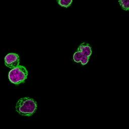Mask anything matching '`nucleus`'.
Masks as SVG:
<instances>
[{
    "label": "nucleus",
    "mask_w": 129,
    "mask_h": 129,
    "mask_svg": "<svg viewBox=\"0 0 129 129\" xmlns=\"http://www.w3.org/2000/svg\"><path fill=\"white\" fill-rule=\"evenodd\" d=\"M37 107V103L33 99L26 97L18 101L16 105V110L21 115L29 116L35 113Z\"/></svg>",
    "instance_id": "1"
},
{
    "label": "nucleus",
    "mask_w": 129,
    "mask_h": 129,
    "mask_svg": "<svg viewBox=\"0 0 129 129\" xmlns=\"http://www.w3.org/2000/svg\"><path fill=\"white\" fill-rule=\"evenodd\" d=\"M28 71L23 66H18L12 69L9 73V79L11 83L19 85L24 82L28 76Z\"/></svg>",
    "instance_id": "2"
},
{
    "label": "nucleus",
    "mask_w": 129,
    "mask_h": 129,
    "mask_svg": "<svg viewBox=\"0 0 129 129\" xmlns=\"http://www.w3.org/2000/svg\"><path fill=\"white\" fill-rule=\"evenodd\" d=\"M20 59L18 54L15 53H10L5 57V63L8 67L13 69L19 66Z\"/></svg>",
    "instance_id": "3"
},
{
    "label": "nucleus",
    "mask_w": 129,
    "mask_h": 129,
    "mask_svg": "<svg viewBox=\"0 0 129 129\" xmlns=\"http://www.w3.org/2000/svg\"><path fill=\"white\" fill-rule=\"evenodd\" d=\"M89 57L85 56L81 51H77L74 54L73 59L76 62L81 63L82 64H86L89 61Z\"/></svg>",
    "instance_id": "4"
},
{
    "label": "nucleus",
    "mask_w": 129,
    "mask_h": 129,
    "mask_svg": "<svg viewBox=\"0 0 129 129\" xmlns=\"http://www.w3.org/2000/svg\"><path fill=\"white\" fill-rule=\"evenodd\" d=\"M78 51H81L85 56L89 57L92 53V50L90 45L87 43H82L78 47Z\"/></svg>",
    "instance_id": "5"
},
{
    "label": "nucleus",
    "mask_w": 129,
    "mask_h": 129,
    "mask_svg": "<svg viewBox=\"0 0 129 129\" xmlns=\"http://www.w3.org/2000/svg\"><path fill=\"white\" fill-rule=\"evenodd\" d=\"M58 4L61 7L68 8L71 6L73 0H57Z\"/></svg>",
    "instance_id": "6"
},
{
    "label": "nucleus",
    "mask_w": 129,
    "mask_h": 129,
    "mask_svg": "<svg viewBox=\"0 0 129 129\" xmlns=\"http://www.w3.org/2000/svg\"><path fill=\"white\" fill-rule=\"evenodd\" d=\"M119 3L122 9L128 11L129 9V0H119Z\"/></svg>",
    "instance_id": "7"
}]
</instances>
